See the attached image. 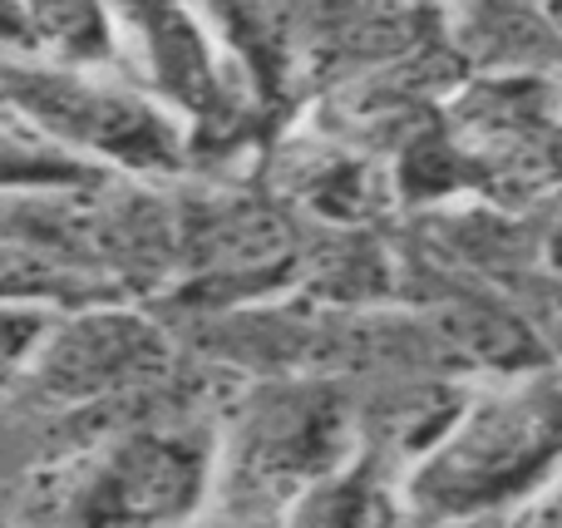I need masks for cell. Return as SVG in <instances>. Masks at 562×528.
Masks as SVG:
<instances>
[{"mask_svg": "<svg viewBox=\"0 0 562 528\" xmlns=\"http://www.w3.org/2000/svg\"><path fill=\"white\" fill-rule=\"evenodd\" d=\"M562 450V385L528 381L469 411L419 470L415 499L429 514H464L528 490Z\"/></svg>", "mask_w": 562, "mask_h": 528, "instance_id": "6da1fadb", "label": "cell"}, {"mask_svg": "<svg viewBox=\"0 0 562 528\" xmlns=\"http://www.w3.org/2000/svg\"><path fill=\"white\" fill-rule=\"evenodd\" d=\"M35 94H20L35 109L40 124L59 128V138L89 144L99 154H114L124 164H168L173 158V138H168L164 119L144 109L134 94L119 89H99L85 79H59L35 75Z\"/></svg>", "mask_w": 562, "mask_h": 528, "instance_id": "7a4b0ae2", "label": "cell"}, {"mask_svg": "<svg viewBox=\"0 0 562 528\" xmlns=\"http://www.w3.org/2000/svg\"><path fill=\"white\" fill-rule=\"evenodd\" d=\"M198 484H203V454L193 440L144 435L114 450L79 514L85 519H173L188 509Z\"/></svg>", "mask_w": 562, "mask_h": 528, "instance_id": "3957f363", "label": "cell"}, {"mask_svg": "<svg viewBox=\"0 0 562 528\" xmlns=\"http://www.w3.org/2000/svg\"><path fill=\"white\" fill-rule=\"evenodd\" d=\"M15 15H30L35 45H59L75 59H94V49H104V15L89 0H15Z\"/></svg>", "mask_w": 562, "mask_h": 528, "instance_id": "277c9868", "label": "cell"}]
</instances>
